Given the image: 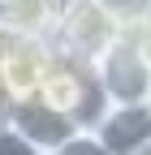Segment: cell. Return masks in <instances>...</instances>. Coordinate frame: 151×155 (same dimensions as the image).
<instances>
[{
    "label": "cell",
    "instance_id": "cell-5",
    "mask_svg": "<svg viewBox=\"0 0 151 155\" xmlns=\"http://www.w3.org/2000/svg\"><path fill=\"white\" fill-rule=\"evenodd\" d=\"M91 134L112 155H147L151 151V104H108Z\"/></svg>",
    "mask_w": 151,
    "mask_h": 155
},
{
    "label": "cell",
    "instance_id": "cell-2",
    "mask_svg": "<svg viewBox=\"0 0 151 155\" xmlns=\"http://www.w3.org/2000/svg\"><path fill=\"white\" fill-rule=\"evenodd\" d=\"M121 35H125V26L99 5V0H65L61 22H56L48 43H52L56 56H65V61L91 65L112 39H121Z\"/></svg>",
    "mask_w": 151,
    "mask_h": 155
},
{
    "label": "cell",
    "instance_id": "cell-10",
    "mask_svg": "<svg viewBox=\"0 0 151 155\" xmlns=\"http://www.w3.org/2000/svg\"><path fill=\"white\" fill-rule=\"evenodd\" d=\"M0 155H43V151L30 147L22 134H13L9 125H0Z\"/></svg>",
    "mask_w": 151,
    "mask_h": 155
},
{
    "label": "cell",
    "instance_id": "cell-1",
    "mask_svg": "<svg viewBox=\"0 0 151 155\" xmlns=\"http://www.w3.org/2000/svg\"><path fill=\"white\" fill-rule=\"evenodd\" d=\"M91 73L108 104H151V52L138 30L112 39L91 61Z\"/></svg>",
    "mask_w": 151,
    "mask_h": 155
},
{
    "label": "cell",
    "instance_id": "cell-11",
    "mask_svg": "<svg viewBox=\"0 0 151 155\" xmlns=\"http://www.w3.org/2000/svg\"><path fill=\"white\" fill-rule=\"evenodd\" d=\"M9 104H13V99H9L5 91H0V125H5V116H9Z\"/></svg>",
    "mask_w": 151,
    "mask_h": 155
},
{
    "label": "cell",
    "instance_id": "cell-13",
    "mask_svg": "<svg viewBox=\"0 0 151 155\" xmlns=\"http://www.w3.org/2000/svg\"><path fill=\"white\" fill-rule=\"evenodd\" d=\"M0 13H5V0H0Z\"/></svg>",
    "mask_w": 151,
    "mask_h": 155
},
{
    "label": "cell",
    "instance_id": "cell-9",
    "mask_svg": "<svg viewBox=\"0 0 151 155\" xmlns=\"http://www.w3.org/2000/svg\"><path fill=\"white\" fill-rule=\"evenodd\" d=\"M48 155H112V151H108V147H104L91 129H73L69 138L56 147V151H48Z\"/></svg>",
    "mask_w": 151,
    "mask_h": 155
},
{
    "label": "cell",
    "instance_id": "cell-3",
    "mask_svg": "<svg viewBox=\"0 0 151 155\" xmlns=\"http://www.w3.org/2000/svg\"><path fill=\"white\" fill-rule=\"evenodd\" d=\"M35 95H39L43 104H52L56 112H65L78 129H95V121L108 108V99H104V91L95 82V73H91V65L65 61V56L52 61V69L43 73V82H39Z\"/></svg>",
    "mask_w": 151,
    "mask_h": 155
},
{
    "label": "cell",
    "instance_id": "cell-7",
    "mask_svg": "<svg viewBox=\"0 0 151 155\" xmlns=\"http://www.w3.org/2000/svg\"><path fill=\"white\" fill-rule=\"evenodd\" d=\"M65 0H5L0 13V30L9 35H35V39H52L56 22H61Z\"/></svg>",
    "mask_w": 151,
    "mask_h": 155
},
{
    "label": "cell",
    "instance_id": "cell-6",
    "mask_svg": "<svg viewBox=\"0 0 151 155\" xmlns=\"http://www.w3.org/2000/svg\"><path fill=\"white\" fill-rule=\"evenodd\" d=\"M5 125H9L13 134H22L30 147H39L43 155L56 151L73 129H78L65 112H56L52 104H43L39 95H30V99H13V104H9V116H5Z\"/></svg>",
    "mask_w": 151,
    "mask_h": 155
},
{
    "label": "cell",
    "instance_id": "cell-14",
    "mask_svg": "<svg viewBox=\"0 0 151 155\" xmlns=\"http://www.w3.org/2000/svg\"><path fill=\"white\" fill-rule=\"evenodd\" d=\"M147 155H151V151H147Z\"/></svg>",
    "mask_w": 151,
    "mask_h": 155
},
{
    "label": "cell",
    "instance_id": "cell-4",
    "mask_svg": "<svg viewBox=\"0 0 151 155\" xmlns=\"http://www.w3.org/2000/svg\"><path fill=\"white\" fill-rule=\"evenodd\" d=\"M52 61H56V52L48 39L0 30V91L9 99H30L39 91L43 73L52 69Z\"/></svg>",
    "mask_w": 151,
    "mask_h": 155
},
{
    "label": "cell",
    "instance_id": "cell-8",
    "mask_svg": "<svg viewBox=\"0 0 151 155\" xmlns=\"http://www.w3.org/2000/svg\"><path fill=\"white\" fill-rule=\"evenodd\" d=\"M125 30H143L151 22V0H99Z\"/></svg>",
    "mask_w": 151,
    "mask_h": 155
},
{
    "label": "cell",
    "instance_id": "cell-12",
    "mask_svg": "<svg viewBox=\"0 0 151 155\" xmlns=\"http://www.w3.org/2000/svg\"><path fill=\"white\" fill-rule=\"evenodd\" d=\"M138 35H143V43H147V52H151V22H147V26H143Z\"/></svg>",
    "mask_w": 151,
    "mask_h": 155
}]
</instances>
